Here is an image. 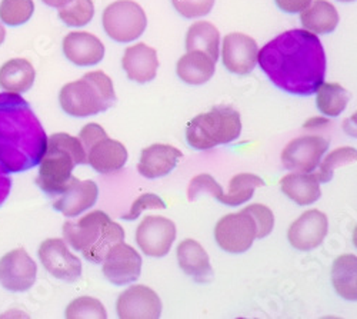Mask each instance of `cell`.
<instances>
[{
  "label": "cell",
  "mask_w": 357,
  "mask_h": 319,
  "mask_svg": "<svg viewBox=\"0 0 357 319\" xmlns=\"http://www.w3.org/2000/svg\"><path fill=\"white\" fill-rule=\"evenodd\" d=\"M257 62L273 84L291 95L316 94L326 76L323 45L306 29L283 32L264 45L257 53Z\"/></svg>",
  "instance_id": "1"
},
{
  "label": "cell",
  "mask_w": 357,
  "mask_h": 319,
  "mask_svg": "<svg viewBox=\"0 0 357 319\" xmlns=\"http://www.w3.org/2000/svg\"><path fill=\"white\" fill-rule=\"evenodd\" d=\"M47 136L36 114L19 94H0V165L9 173L39 165Z\"/></svg>",
  "instance_id": "2"
},
{
  "label": "cell",
  "mask_w": 357,
  "mask_h": 319,
  "mask_svg": "<svg viewBox=\"0 0 357 319\" xmlns=\"http://www.w3.org/2000/svg\"><path fill=\"white\" fill-rule=\"evenodd\" d=\"M65 241L93 264L103 262L106 253L125 241V230L102 211H93L63 225Z\"/></svg>",
  "instance_id": "3"
},
{
  "label": "cell",
  "mask_w": 357,
  "mask_h": 319,
  "mask_svg": "<svg viewBox=\"0 0 357 319\" xmlns=\"http://www.w3.org/2000/svg\"><path fill=\"white\" fill-rule=\"evenodd\" d=\"M83 163L87 158L82 142L68 133H54L47 138L36 184L47 195L57 196L66 188L75 166Z\"/></svg>",
  "instance_id": "4"
},
{
  "label": "cell",
  "mask_w": 357,
  "mask_h": 319,
  "mask_svg": "<svg viewBox=\"0 0 357 319\" xmlns=\"http://www.w3.org/2000/svg\"><path fill=\"white\" fill-rule=\"evenodd\" d=\"M116 101L112 79L100 71L86 73L82 79L65 84L59 94L62 109L76 118H87L105 112Z\"/></svg>",
  "instance_id": "5"
},
{
  "label": "cell",
  "mask_w": 357,
  "mask_h": 319,
  "mask_svg": "<svg viewBox=\"0 0 357 319\" xmlns=\"http://www.w3.org/2000/svg\"><path fill=\"white\" fill-rule=\"evenodd\" d=\"M241 133V113L230 106H218L211 112L197 114L189 122L186 139L192 148L207 151L236 140Z\"/></svg>",
  "instance_id": "6"
},
{
  "label": "cell",
  "mask_w": 357,
  "mask_h": 319,
  "mask_svg": "<svg viewBox=\"0 0 357 319\" xmlns=\"http://www.w3.org/2000/svg\"><path fill=\"white\" fill-rule=\"evenodd\" d=\"M87 163L99 173L121 170L128 162V149L119 140L110 139L106 131L98 124H87L79 135Z\"/></svg>",
  "instance_id": "7"
},
{
  "label": "cell",
  "mask_w": 357,
  "mask_h": 319,
  "mask_svg": "<svg viewBox=\"0 0 357 319\" xmlns=\"http://www.w3.org/2000/svg\"><path fill=\"white\" fill-rule=\"evenodd\" d=\"M147 17L140 5L133 0H117L103 12V27L116 42H132L143 35Z\"/></svg>",
  "instance_id": "8"
},
{
  "label": "cell",
  "mask_w": 357,
  "mask_h": 319,
  "mask_svg": "<svg viewBox=\"0 0 357 319\" xmlns=\"http://www.w3.org/2000/svg\"><path fill=\"white\" fill-rule=\"evenodd\" d=\"M257 225L253 216L242 209L239 214L223 216L216 228L215 238L219 246L230 253H243L249 251L256 239Z\"/></svg>",
  "instance_id": "9"
},
{
  "label": "cell",
  "mask_w": 357,
  "mask_h": 319,
  "mask_svg": "<svg viewBox=\"0 0 357 319\" xmlns=\"http://www.w3.org/2000/svg\"><path fill=\"white\" fill-rule=\"evenodd\" d=\"M331 140L320 135H309L293 139L282 152L283 166L293 172H313L324 152L329 149Z\"/></svg>",
  "instance_id": "10"
},
{
  "label": "cell",
  "mask_w": 357,
  "mask_h": 319,
  "mask_svg": "<svg viewBox=\"0 0 357 319\" xmlns=\"http://www.w3.org/2000/svg\"><path fill=\"white\" fill-rule=\"evenodd\" d=\"M38 267L24 248H16L0 259V283L8 291L24 292L36 281Z\"/></svg>",
  "instance_id": "11"
},
{
  "label": "cell",
  "mask_w": 357,
  "mask_h": 319,
  "mask_svg": "<svg viewBox=\"0 0 357 319\" xmlns=\"http://www.w3.org/2000/svg\"><path fill=\"white\" fill-rule=\"evenodd\" d=\"M176 239V225L165 216H146L136 230V242L147 256L162 258Z\"/></svg>",
  "instance_id": "12"
},
{
  "label": "cell",
  "mask_w": 357,
  "mask_h": 319,
  "mask_svg": "<svg viewBox=\"0 0 357 319\" xmlns=\"http://www.w3.org/2000/svg\"><path fill=\"white\" fill-rule=\"evenodd\" d=\"M39 258L45 269L57 279L75 282L82 275L80 259L73 255L61 238H49L39 248Z\"/></svg>",
  "instance_id": "13"
},
{
  "label": "cell",
  "mask_w": 357,
  "mask_h": 319,
  "mask_svg": "<svg viewBox=\"0 0 357 319\" xmlns=\"http://www.w3.org/2000/svg\"><path fill=\"white\" fill-rule=\"evenodd\" d=\"M116 309L122 319H158L162 313V301L152 288L135 285L121 294Z\"/></svg>",
  "instance_id": "14"
},
{
  "label": "cell",
  "mask_w": 357,
  "mask_h": 319,
  "mask_svg": "<svg viewBox=\"0 0 357 319\" xmlns=\"http://www.w3.org/2000/svg\"><path fill=\"white\" fill-rule=\"evenodd\" d=\"M142 258L135 248L119 242L110 248L103 259V274L114 285H126L140 276Z\"/></svg>",
  "instance_id": "15"
},
{
  "label": "cell",
  "mask_w": 357,
  "mask_h": 319,
  "mask_svg": "<svg viewBox=\"0 0 357 319\" xmlns=\"http://www.w3.org/2000/svg\"><path fill=\"white\" fill-rule=\"evenodd\" d=\"M98 195L99 189L95 181H80L70 177L66 188L56 196L53 208L68 218H75L92 208L96 204Z\"/></svg>",
  "instance_id": "16"
},
{
  "label": "cell",
  "mask_w": 357,
  "mask_h": 319,
  "mask_svg": "<svg viewBox=\"0 0 357 319\" xmlns=\"http://www.w3.org/2000/svg\"><path fill=\"white\" fill-rule=\"evenodd\" d=\"M259 47L255 39L245 34H230L223 40V65L237 75H248L257 65Z\"/></svg>",
  "instance_id": "17"
},
{
  "label": "cell",
  "mask_w": 357,
  "mask_h": 319,
  "mask_svg": "<svg viewBox=\"0 0 357 319\" xmlns=\"http://www.w3.org/2000/svg\"><path fill=\"white\" fill-rule=\"evenodd\" d=\"M327 229H329L327 216L317 209H310L290 225L287 238L293 248L299 251H312L323 242L327 235Z\"/></svg>",
  "instance_id": "18"
},
{
  "label": "cell",
  "mask_w": 357,
  "mask_h": 319,
  "mask_svg": "<svg viewBox=\"0 0 357 319\" xmlns=\"http://www.w3.org/2000/svg\"><path fill=\"white\" fill-rule=\"evenodd\" d=\"M181 158L182 152L172 147V144L156 143L142 151L137 170L140 175L149 179L162 178L169 175Z\"/></svg>",
  "instance_id": "19"
},
{
  "label": "cell",
  "mask_w": 357,
  "mask_h": 319,
  "mask_svg": "<svg viewBox=\"0 0 357 319\" xmlns=\"http://www.w3.org/2000/svg\"><path fill=\"white\" fill-rule=\"evenodd\" d=\"M63 53L77 66H92L103 59L105 46L92 34L72 32L63 39Z\"/></svg>",
  "instance_id": "20"
},
{
  "label": "cell",
  "mask_w": 357,
  "mask_h": 319,
  "mask_svg": "<svg viewBox=\"0 0 357 319\" xmlns=\"http://www.w3.org/2000/svg\"><path fill=\"white\" fill-rule=\"evenodd\" d=\"M176 253L178 267L196 282L206 283L213 279L215 272L211 265L209 255H207V252L197 241L185 239L183 242L178 244Z\"/></svg>",
  "instance_id": "21"
},
{
  "label": "cell",
  "mask_w": 357,
  "mask_h": 319,
  "mask_svg": "<svg viewBox=\"0 0 357 319\" xmlns=\"http://www.w3.org/2000/svg\"><path fill=\"white\" fill-rule=\"evenodd\" d=\"M122 64L128 77L137 83H147L153 80L159 68L156 50L146 43L129 46L125 50Z\"/></svg>",
  "instance_id": "22"
},
{
  "label": "cell",
  "mask_w": 357,
  "mask_h": 319,
  "mask_svg": "<svg viewBox=\"0 0 357 319\" xmlns=\"http://www.w3.org/2000/svg\"><path fill=\"white\" fill-rule=\"evenodd\" d=\"M280 186L283 193L301 207L312 205L321 196L320 182L310 172L289 173L280 181Z\"/></svg>",
  "instance_id": "23"
},
{
  "label": "cell",
  "mask_w": 357,
  "mask_h": 319,
  "mask_svg": "<svg viewBox=\"0 0 357 319\" xmlns=\"http://www.w3.org/2000/svg\"><path fill=\"white\" fill-rule=\"evenodd\" d=\"M35 77L33 65L22 57H15L0 68V88L12 94H24L33 86Z\"/></svg>",
  "instance_id": "24"
},
{
  "label": "cell",
  "mask_w": 357,
  "mask_h": 319,
  "mask_svg": "<svg viewBox=\"0 0 357 319\" xmlns=\"http://www.w3.org/2000/svg\"><path fill=\"white\" fill-rule=\"evenodd\" d=\"M216 62L203 52H188L177 62V76L189 84H203L215 75Z\"/></svg>",
  "instance_id": "25"
},
{
  "label": "cell",
  "mask_w": 357,
  "mask_h": 319,
  "mask_svg": "<svg viewBox=\"0 0 357 319\" xmlns=\"http://www.w3.org/2000/svg\"><path fill=\"white\" fill-rule=\"evenodd\" d=\"M301 20L306 31L314 35L331 34L339 24V13L327 0H312V3L302 10Z\"/></svg>",
  "instance_id": "26"
},
{
  "label": "cell",
  "mask_w": 357,
  "mask_h": 319,
  "mask_svg": "<svg viewBox=\"0 0 357 319\" xmlns=\"http://www.w3.org/2000/svg\"><path fill=\"white\" fill-rule=\"evenodd\" d=\"M332 281L336 292L347 299H357V256L347 253L336 258L332 268Z\"/></svg>",
  "instance_id": "27"
},
{
  "label": "cell",
  "mask_w": 357,
  "mask_h": 319,
  "mask_svg": "<svg viewBox=\"0 0 357 319\" xmlns=\"http://www.w3.org/2000/svg\"><path fill=\"white\" fill-rule=\"evenodd\" d=\"M220 34L215 24L211 22H196L193 23L186 35V49L188 52L199 50L211 56L215 62L219 59Z\"/></svg>",
  "instance_id": "28"
},
{
  "label": "cell",
  "mask_w": 357,
  "mask_h": 319,
  "mask_svg": "<svg viewBox=\"0 0 357 319\" xmlns=\"http://www.w3.org/2000/svg\"><path fill=\"white\" fill-rule=\"evenodd\" d=\"M264 186V181L253 173H237L229 182L227 193H223L220 204L227 207H239L253 198L255 189Z\"/></svg>",
  "instance_id": "29"
},
{
  "label": "cell",
  "mask_w": 357,
  "mask_h": 319,
  "mask_svg": "<svg viewBox=\"0 0 357 319\" xmlns=\"http://www.w3.org/2000/svg\"><path fill=\"white\" fill-rule=\"evenodd\" d=\"M316 103L324 116H339L349 103V94L337 83H321L317 88Z\"/></svg>",
  "instance_id": "30"
},
{
  "label": "cell",
  "mask_w": 357,
  "mask_h": 319,
  "mask_svg": "<svg viewBox=\"0 0 357 319\" xmlns=\"http://www.w3.org/2000/svg\"><path fill=\"white\" fill-rule=\"evenodd\" d=\"M35 12L33 0H2L0 20L9 26H20L31 20Z\"/></svg>",
  "instance_id": "31"
},
{
  "label": "cell",
  "mask_w": 357,
  "mask_h": 319,
  "mask_svg": "<svg viewBox=\"0 0 357 319\" xmlns=\"http://www.w3.org/2000/svg\"><path fill=\"white\" fill-rule=\"evenodd\" d=\"M95 6L92 0H70L59 8V17L68 26H86L93 19Z\"/></svg>",
  "instance_id": "32"
},
{
  "label": "cell",
  "mask_w": 357,
  "mask_h": 319,
  "mask_svg": "<svg viewBox=\"0 0 357 319\" xmlns=\"http://www.w3.org/2000/svg\"><path fill=\"white\" fill-rule=\"evenodd\" d=\"M357 158V152L354 148L344 147L337 148L333 152H331L324 158V161H320V169L317 173H314L319 182H329L333 178V172L339 166H344L349 163H353Z\"/></svg>",
  "instance_id": "33"
},
{
  "label": "cell",
  "mask_w": 357,
  "mask_h": 319,
  "mask_svg": "<svg viewBox=\"0 0 357 319\" xmlns=\"http://www.w3.org/2000/svg\"><path fill=\"white\" fill-rule=\"evenodd\" d=\"M65 316L68 319H106L107 313L103 306V304L92 297H82L77 299H73L69 306L66 308Z\"/></svg>",
  "instance_id": "34"
},
{
  "label": "cell",
  "mask_w": 357,
  "mask_h": 319,
  "mask_svg": "<svg viewBox=\"0 0 357 319\" xmlns=\"http://www.w3.org/2000/svg\"><path fill=\"white\" fill-rule=\"evenodd\" d=\"M202 193H209L211 196H213L220 202L225 192H223V188L219 185V182H216L215 178L211 177L209 173H202V175L195 177L189 184V189H188L189 202L196 200V198Z\"/></svg>",
  "instance_id": "35"
},
{
  "label": "cell",
  "mask_w": 357,
  "mask_h": 319,
  "mask_svg": "<svg viewBox=\"0 0 357 319\" xmlns=\"http://www.w3.org/2000/svg\"><path fill=\"white\" fill-rule=\"evenodd\" d=\"M245 211L253 216V219L257 225L256 238H264L273 230L275 215L266 205L253 204V205H249L248 208H245Z\"/></svg>",
  "instance_id": "36"
},
{
  "label": "cell",
  "mask_w": 357,
  "mask_h": 319,
  "mask_svg": "<svg viewBox=\"0 0 357 319\" xmlns=\"http://www.w3.org/2000/svg\"><path fill=\"white\" fill-rule=\"evenodd\" d=\"M172 3L182 16L192 19L211 13L215 0H172Z\"/></svg>",
  "instance_id": "37"
},
{
  "label": "cell",
  "mask_w": 357,
  "mask_h": 319,
  "mask_svg": "<svg viewBox=\"0 0 357 319\" xmlns=\"http://www.w3.org/2000/svg\"><path fill=\"white\" fill-rule=\"evenodd\" d=\"M165 208H166V204L160 196H158L155 193H144L133 202L130 211L123 215V219L135 221L146 209H165Z\"/></svg>",
  "instance_id": "38"
},
{
  "label": "cell",
  "mask_w": 357,
  "mask_h": 319,
  "mask_svg": "<svg viewBox=\"0 0 357 319\" xmlns=\"http://www.w3.org/2000/svg\"><path fill=\"white\" fill-rule=\"evenodd\" d=\"M275 2L286 13H299L312 3V0H275Z\"/></svg>",
  "instance_id": "39"
},
{
  "label": "cell",
  "mask_w": 357,
  "mask_h": 319,
  "mask_svg": "<svg viewBox=\"0 0 357 319\" xmlns=\"http://www.w3.org/2000/svg\"><path fill=\"white\" fill-rule=\"evenodd\" d=\"M12 188V179L9 177V172L0 165V205L8 199Z\"/></svg>",
  "instance_id": "40"
},
{
  "label": "cell",
  "mask_w": 357,
  "mask_h": 319,
  "mask_svg": "<svg viewBox=\"0 0 357 319\" xmlns=\"http://www.w3.org/2000/svg\"><path fill=\"white\" fill-rule=\"evenodd\" d=\"M42 2L50 8H62L66 3H69L70 0H42Z\"/></svg>",
  "instance_id": "41"
},
{
  "label": "cell",
  "mask_w": 357,
  "mask_h": 319,
  "mask_svg": "<svg viewBox=\"0 0 357 319\" xmlns=\"http://www.w3.org/2000/svg\"><path fill=\"white\" fill-rule=\"evenodd\" d=\"M5 38H6V31H5V26L0 23V45H2L5 42Z\"/></svg>",
  "instance_id": "42"
},
{
  "label": "cell",
  "mask_w": 357,
  "mask_h": 319,
  "mask_svg": "<svg viewBox=\"0 0 357 319\" xmlns=\"http://www.w3.org/2000/svg\"><path fill=\"white\" fill-rule=\"evenodd\" d=\"M339 2H354V0H339Z\"/></svg>",
  "instance_id": "43"
}]
</instances>
